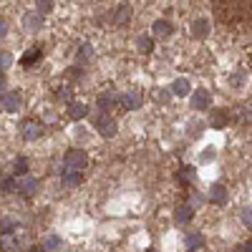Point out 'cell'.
Listing matches in <instances>:
<instances>
[{"label": "cell", "instance_id": "obj_1", "mask_svg": "<svg viewBox=\"0 0 252 252\" xmlns=\"http://www.w3.org/2000/svg\"><path fill=\"white\" fill-rule=\"evenodd\" d=\"M212 8L222 25L252 23V0H212Z\"/></svg>", "mask_w": 252, "mask_h": 252}, {"label": "cell", "instance_id": "obj_2", "mask_svg": "<svg viewBox=\"0 0 252 252\" xmlns=\"http://www.w3.org/2000/svg\"><path fill=\"white\" fill-rule=\"evenodd\" d=\"M63 161H66V169L83 172L86 164H88V156H86V152H81V149H68L66 156H63Z\"/></svg>", "mask_w": 252, "mask_h": 252}, {"label": "cell", "instance_id": "obj_3", "mask_svg": "<svg viewBox=\"0 0 252 252\" xmlns=\"http://www.w3.org/2000/svg\"><path fill=\"white\" fill-rule=\"evenodd\" d=\"M23 139H28V141H33V139H38V136H43V124L40 121H36V118H31V121H25L23 124Z\"/></svg>", "mask_w": 252, "mask_h": 252}, {"label": "cell", "instance_id": "obj_4", "mask_svg": "<svg viewBox=\"0 0 252 252\" xmlns=\"http://www.w3.org/2000/svg\"><path fill=\"white\" fill-rule=\"evenodd\" d=\"M96 129L101 131L103 136H116V131H118V126H116V121L111 116H101L98 121H96Z\"/></svg>", "mask_w": 252, "mask_h": 252}, {"label": "cell", "instance_id": "obj_5", "mask_svg": "<svg viewBox=\"0 0 252 252\" xmlns=\"http://www.w3.org/2000/svg\"><path fill=\"white\" fill-rule=\"evenodd\" d=\"M20 194L23 197H36V192H38V179H33V176H20Z\"/></svg>", "mask_w": 252, "mask_h": 252}, {"label": "cell", "instance_id": "obj_6", "mask_svg": "<svg viewBox=\"0 0 252 252\" xmlns=\"http://www.w3.org/2000/svg\"><path fill=\"white\" fill-rule=\"evenodd\" d=\"M210 202L225 204V202H227V187H225V184H212V187H210Z\"/></svg>", "mask_w": 252, "mask_h": 252}, {"label": "cell", "instance_id": "obj_7", "mask_svg": "<svg viewBox=\"0 0 252 252\" xmlns=\"http://www.w3.org/2000/svg\"><path fill=\"white\" fill-rule=\"evenodd\" d=\"M210 101H212L210 91H204V88H202V91H197V94H194V98H192V106H194L197 111H204L207 106H210Z\"/></svg>", "mask_w": 252, "mask_h": 252}, {"label": "cell", "instance_id": "obj_8", "mask_svg": "<svg viewBox=\"0 0 252 252\" xmlns=\"http://www.w3.org/2000/svg\"><path fill=\"white\" fill-rule=\"evenodd\" d=\"M192 214H194V207H192V204H179V207L174 210V217H176V222H179V225L189 222V219H192Z\"/></svg>", "mask_w": 252, "mask_h": 252}, {"label": "cell", "instance_id": "obj_9", "mask_svg": "<svg viewBox=\"0 0 252 252\" xmlns=\"http://www.w3.org/2000/svg\"><path fill=\"white\" fill-rule=\"evenodd\" d=\"M118 103H121L124 109H139L141 106V96L139 94H124V96H118Z\"/></svg>", "mask_w": 252, "mask_h": 252}, {"label": "cell", "instance_id": "obj_10", "mask_svg": "<svg viewBox=\"0 0 252 252\" xmlns=\"http://www.w3.org/2000/svg\"><path fill=\"white\" fill-rule=\"evenodd\" d=\"M61 182H63V187H78V184H81V172H76V169H66Z\"/></svg>", "mask_w": 252, "mask_h": 252}, {"label": "cell", "instance_id": "obj_11", "mask_svg": "<svg viewBox=\"0 0 252 252\" xmlns=\"http://www.w3.org/2000/svg\"><path fill=\"white\" fill-rule=\"evenodd\" d=\"M86 114H88V106H86V103H68V116L73 118V121L83 118Z\"/></svg>", "mask_w": 252, "mask_h": 252}, {"label": "cell", "instance_id": "obj_12", "mask_svg": "<svg viewBox=\"0 0 252 252\" xmlns=\"http://www.w3.org/2000/svg\"><path fill=\"white\" fill-rule=\"evenodd\" d=\"M129 18H131V8H129V5H118V8H116V18H114V23H116V25H126Z\"/></svg>", "mask_w": 252, "mask_h": 252}, {"label": "cell", "instance_id": "obj_13", "mask_svg": "<svg viewBox=\"0 0 252 252\" xmlns=\"http://www.w3.org/2000/svg\"><path fill=\"white\" fill-rule=\"evenodd\" d=\"M18 106H20V94H8L5 98H3V109L5 111H18Z\"/></svg>", "mask_w": 252, "mask_h": 252}, {"label": "cell", "instance_id": "obj_14", "mask_svg": "<svg viewBox=\"0 0 252 252\" xmlns=\"http://www.w3.org/2000/svg\"><path fill=\"white\" fill-rule=\"evenodd\" d=\"M43 247H46L48 252H61V247H63V240L58 234H51V237H46V242H43Z\"/></svg>", "mask_w": 252, "mask_h": 252}, {"label": "cell", "instance_id": "obj_15", "mask_svg": "<svg viewBox=\"0 0 252 252\" xmlns=\"http://www.w3.org/2000/svg\"><path fill=\"white\" fill-rule=\"evenodd\" d=\"M207 31H210V23H207L204 18H199V20L192 23V33H194L197 38H204V36H207Z\"/></svg>", "mask_w": 252, "mask_h": 252}, {"label": "cell", "instance_id": "obj_16", "mask_svg": "<svg viewBox=\"0 0 252 252\" xmlns=\"http://www.w3.org/2000/svg\"><path fill=\"white\" fill-rule=\"evenodd\" d=\"M227 116H230V114H227L225 109H217V111L212 114V121H210V124H212L214 129H222V126L227 124Z\"/></svg>", "mask_w": 252, "mask_h": 252}, {"label": "cell", "instance_id": "obj_17", "mask_svg": "<svg viewBox=\"0 0 252 252\" xmlns=\"http://www.w3.org/2000/svg\"><path fill=\"white\" fill-rule=\"evenodd\" d=\"M172 91H174V96H187L189 94V81L187 78H176L174 86H172Z\"/></svg>", "mask_w": 252, "mask_h": 252}, {"label": "cell", "instance_id": "obj_18", "mask_svg": "<svg viewBox=\"0 0 252 252\" xmlns=\"http://www.w3.org/2000/svg\"><path fill=\"white\" fill-rule=\"evenodd\" d=\"M40 53H43L40 48H31V51H28V53L23 56V66L28 68V66H33V63H38V61H40Z\"/></svg>", "mask_w": 252, "mask_h": 252}, {"label": "cell", "instance_id": "obj_19", "mask_svg": "<svg viewBox=\"0 0 252 252\" xmlns=\"http://www.w3.org/2000/svg\"><path fill=\"white\" fill-rule=\"evenodd\" d=\"M169 33H172V23H167V20H156V23H154V36L167 38Z\"/></svg>", "mask_w": 252, "mask_h": 252}, {"label": "cell", "instance_id": "obj_20", "mask_svg": "<svg viewBox=\"0 0 252 252\" xmlns=\"http://www.w3.org/2000/svg\"><path fill=\"white\" fill-rule=\"evenodd\" d=\"M116 101H118V98H116L114 94H101V96H98V109H101V111H106V109H111V106H114Z\"/></svg>", "mask_w": 252, "mask_h": 252}, {"label": "cell", "instance_id": "obj_21", "mask_svg": "<svg viewBox=\"0 0 252 252\" xmlns=\"http://www.w3.org/2000/svg\"><path fill=\"white\" fill-rule=\"evenodd\" d=\"M152 48H154V40H152L149 36H141V38H139V51H141V53H152Z\"/></svg>", "mask_w": 252, "mask_h": 252}, {"label": "cell", "instance_id": "obj_22", "mask_svg": "<svg viewBox=\"0 0 252 252\" xmlns=\"http://www.w3.org/2000/svg\"><path fill=\"white\" fill-rule=\"evenodd\" d=\"M240 219H242V225L252 230V207H245V210L240 212Z\"/></svg>", "mask_w": 252, "mask_h": 252}, {"label": "cell", "instance_id": "obj_23", "mask_svg": "<svg viewBox=\"0 0 252 252\" xmlns=\"http://www.w3.org/2000/svg\"><path fill=\"white\" fill-rule=\"evenodd\" d=\"M13 169H16V174H18V176H23V174L28 172V161H25L23 156H20V159H16V164H13Z\"/></svg>", "mask_w": 252, "mask_h": 252}, {"label": "cell", "instance_id": "obj_24", "mask_svg": "<svg viewBox=\"0 0 252 252\" xmlns=\"http://www.w3.org/2000/svg\"><path fill=\"white\" fill-rule=\"evenodd\" d=\"M91 53H94L91 46H81V48H78V61H81V63H83V61H91Z\"/></svg>", "mask_w": 252, "mask_h": 252}, {"label": "cell", "instance_id": "obj_25", "mask_svg": "<svg viewBox=\"0 0 252 252\" xmlns=\"http://www.w3.org/2000/svg\"><path fill=\"white\" fill-rule=\"evenodd\" d=\"M13 247H16V237L10 232H3V250H13Z\"/></svg>", "mask_w": 252, "mask_h": 252}, {"label": "cell", "instance_id": "obj_26", "mask_svg": "<svg viewBox=\"0 0 252 252\" xmlns=\"http://www.w3.org/2000/svg\"><path fill=\"white\" fill-rule=\"evenodd\" d=\"M187 242H189V247H199L204 240H202V234H199V232H192V234L187 237Z\"/></svg>", "mask_w": 252, "mask_h": 252}, {"label": "cell", "instance_id": "obj_27", "mask_svg": "<svg viewBox=\"0 0 252 252\" xmlns=\"http://www.w3.org/2000/svg\"><path fill=\"white\" fill-rule=\"evenodd\" d=\"M13 63V58H10V53H3V56H0V66H3V71L8 68Z\"/></svg>", "mask_w": 252, "mask_h": 252}, {"label": "cell", "instance_id": "obj_28", "mask_svg": "<svg viewBox=\"0 0 252 252\" xmlns=\"http://www.w3.org/2000/svg\"><path fill=\"white\" fill-rule=\"evenodd\" d=\"M38 10L40 13H48L51 10V0H38Z\"/></svg>", "mask_w": 252, "mask_h": 252}, {"label": "cell", "instance_id": "obj_29", "mask_svg": "<svg viewBox=\"0 0 252 252\" xmlns=\"http://www.w3.org/2000/svg\"><path fill=\"white\" fill-rule=\"evenodd\" d=\"M214 159V149H207V152H202V156H199V161H212Z\"/></svg>", "mask_w": 252, "mask_h": 252}, {"label": "cell", "instance_id": "obj_30", "mask_svg": "<svg viewBox=\"0 0 252 252\" xmlns=\"http://www.w3.org/2000/svg\"><path fill=\"white\" fill-rule=\"evenodd\" d=\"M182 179L192 182V179H194V169H184V172H182Z\"/></svg>", "mask_w": 252, "mask_h": 252}, {"label": "cell", "instance_id": "obj_31", "mask_svg": "<svg viewBox=\"0 0 252 252\" xmlns=\"http://www.w3.org/2000/svg\"><path fill=\"white\" fill-rule=\"evenodd\" d=\"M237 252H252V240L245 242V245H240V247H237Z\"/></svg>", "mask_w": 252, "mask_h": 252}, {"label": "cell", "instance_id": "obj_32", "mask_svg": "<svg viewBox=\"0 0 252 252\" xmlns=\"http://www.w3.org/2000/svg\"><path fill=\"white\" fill-rule=\"evenodd\" d=\"M25 25H28V28H38V20H36V18H28Z\"/></svg>", "mask_w": 252, "mask_h": 252}, {"label": "cell", "instance_id": "obj_33", "mask_svg": "<svg viewBox=\"0 0 252 252\" xmlns=\"http://www.w3.org/2000/svg\"><path fill=\"white\" fill-rule=\"evenodd\" d=\"M199 202H202V197H199V194H194V197H192V207H197Z\"/></svg>", "mask_w": 252, "mask_h": 252}, {"label": "cell", "instance_id": "obj_34", "mask_svg": "<svg viewBox=\"0 0 252 252\" xmlns=\"http://www.w3.org/2000/svg\"><path fill=\"white\" fill-rule=\"evenodd\" d=\"M31 252H48V250H46V247H33Z\"/></svg>", "mask_w": 252, "mask_h": 252}, {"label": "cell", "instance_id": "obj_35", "mask_svg": "<svg viewBox=\"0 0 252 252\" xmlns=\"http://www.w3.org/2000/svg\"><path fill=\"white\" fill-rule=\"evenodd\" d=\"M189 252H194V250H189Z\"/></svg>", "mask_w": 252, "mask_h": 252}]
</instances>
